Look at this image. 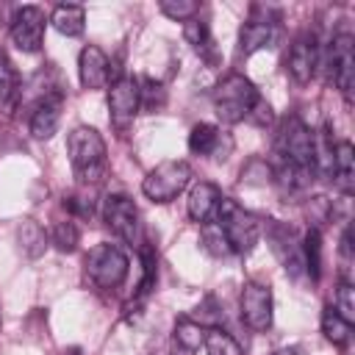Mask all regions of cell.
I'll list each match as a JSON object with an SVG mask.
<instances>
[{"label":"cell","mask_w":355,"mask_h":355,"mask_svg":"<svg viewBox=\"0 0 355 355\" xmlns=\"http://www.w3.org/2000/svg\"><path fill=\"white\" fill-rule=\"evenodd\" d=\"M67 155H69L72 172L80 186L103 183V178L108 172V150H105L103 136L94 128L78 125L67 139Z\"/></svg>","instance_id":"1"},{"label":"cell","mask_w":355,"mask_h":355,"mask_svg":"<svg viewBox=\"0 0 355 355\" xmlns=\"http://www.w3.org/2000/svg\"><path fill=\"white\" fill-rule=\"evenodd\" d=\"M258 100H261V94H258L255 83L239 72L225 75L214 89V111L225 125H236V122L247 119Z\"/></svg>","instance_id":"2"},{"label":"cell","mask_w":355,"mask_h":355,"mask_svg":"<svg viewBox=\"0 0 355 355\" xmlns=\"http://www.w3.org/2000/svg\"><path fill=\"white\" fill-rule=\"evenodd\" d=\"M216 225L230 247V252L236 255H250L261 239V222L255 214H250L247 208H241L236 200L222 197L219 208H216Z\"/></svg>","instance_id":"3"},{"label":"cell","mask_w":355,"mask_h":355,"mask_svg":"<svg viewBox=\"0 0 355 355\" xmlns=\"http://www.w3.org/2000/svg\"><path fill=\"white\" fill-rule=\"evenodd\" d=\"M275 155H277V164H286V166H297V169H305L311 175H316V164H313V133L311 128L300 119V116H286L277 128V136H275Z\"/></svg>","instance_id":"4"},{"label":"cell","mask_w":355,"mask_h":355,"mask_svg":"<svg viewBox=\"0 0 355 355\" xmlns=\"http://www.w3.org/2000/svg\"><path fill=\"white\" fill-rule=\"evenodd\" d=\"M352 44H355L352 33L347 28H341L327 42L324 55H319V64L324 67L327 83H336V89L344 94L347 103L352 100V86H355V50H352Z\"/></svg>","instance_id":"5"},{"label":"cell","mask_w":355,"mask_h":355,"mask_svg":"<svg viewBox=\"0 0 355 355\" xmlns=\"http://www.w3.org/2000/svg\"><path fill=\"white\" fill-rule=\"evenodd\" d=\"M191 180V166L186 161H161L158 166H153L144 180H141V191L147 200L153 202H172Z\"/></svg>","instance_id":"6"},{"label":"cell","mask_w":355,"mask_h":355,"mask_svg":"<svg viewBox=\"0 0 355 355\" xmlns=\"http://www.w3.org/2000/svg\"><path fill=\"white\" fill-rule=\"evenodd\" d=\"M128 255L114 247V244H97L89 250L86 261H83V272L86 277L97 286V288H116L125 283L128 277Z\"/></svg>","instance_id":"7"},{"label":"cell","mask_w":355,"mask_h":355,"mask_svg":"<svg viewBox=\"0 0 355 355\" xmlns=\"http://www.w3.org/2000/svg\"><path fill=\"white\" fill-rule=\"evenodd\" d=\"M277 19H280L277 8L263 6V3L250 6V17H247V22L241 25V33H239L241 55H252L255 50L269 47L277 39Z\"/></svg>","instance_id":"8"},{"label":"cell","mask_w":355,"mask_h":355,"mask_svg":"<svg viewBox=\"0 0 355 355\" xmlns=\"http://www.w3.org/2000/svg\"><path fill=\"white\" fill-rule=\"evenodd\" d=\"M103 222L116 239L128 244H136L141 236V216L136 202L128 194H108L103 200Z\"/></svg>","instance_id":"9"},{"label":"cell","mask_w":355,"mask_h":355,"mask_svg":"<svg viewBox=\"0 0 355 355\" xmlns=\"http://www.w3.org/2000/svg\"><path fill=\"white\" fill-rule=\"evenodd\" d=\"M239 305H241V322L255 330V333H263L272 327V288L266 283H258V280H250L244 283L241 288V297H239Z\"/></svg>","instance_id":"10"},{"label":"cell","mask_w":355,"mask_h":355,"mask_svg":"<svg viewBox=\"0 0 355 355\" xmlns=\"http://www.w3.org/2000/svg\"><path fill=\"white\" fill-rule=\"evenodd\" d=\"M319 39L313 31H302L294 36L291 47H288V55H286V72L294 78V83L305 86L313 80L316 75V67H319Z\"/></svg>","instance_id":"11"},{"label":"cell","mask_w":355,"mask_h":355,"mask_svg":"<svg viewBox=\"0 0 355 355\" xmlns=\"http://www.w3.org/2000/svg\"><path fill=\"white\" fill-rule=\"evenodd\" d=\"M47 17L39 6H22L11 19V42L22 53H36L44 42Z\"/></svg>","instance_id":"12"},{"label":"cell","mask_w":355,"mask_h":355,"mask_svg":"<svg viewBox=\"0 0 355 355\" xmlns=\"http://www.w3.org/2000/svg\"><path fill=\"white\" fill-rule=\"evenodd\" d=\"M141 103H139V83L136 78H114L111 89H108V111H111V122L116 128H128L133 122V116L139 114Z\"/></svg>","instance_id":"13"},{"label":"cell","mask_w":355,"mask_h":355,"mask_svg":"<svg viewBox=\"0 0 355 355\" xmlns=\"http://www.w3.org/2000/svg\"><path fill=\"white\" fill-rule=\"evenodd\" d=\"M269 241H272V250H275L277 261L283 263V269L291 277H300L305 272V263H302V244H300L294 227L272 222L269 225Z\"/></svg>","instance_id":"14"},{"label":"cell","mask_w":355,"mask_h":355,"mask_svg":"<svg viewBox=\"0 0 355 355\" xmlns=\"http://www.w3.org/2000/svg\"><path fill=\"white\" fill-rule=\"evenodd\" d=\"M78 75L83 89H103L111 80V61L97 44H86L78 58Z\"/></svg>","instance_id":"15"},{"label":"cell","mask_w":355,"mask_h":355,"mask_svg":"<svg viewBox=\"0 0 355 355\" xmlns=\"http://www.w3.org/2000/svg\"><path fill=\"white\" fill-rule=\"evenodd\" d=\"M222 202V191L208 183V180H200L191 191H189V216L197 222V225H208L216 219V208Z\"/></svg>","instance_id":"16"},{"label":"cell","mask_w":355,"mask_h":355,"mask_svg":"<svg viewBox=\"0 0 355 355\" xmlns=\"http://www.w3.org/2000/svg\"><path fill=\"white\" fill-rule=\"evenodd\" d=\"M333 183L347 197L355 191V147L347 139L336 141V153H333Z\"/></svg>","instance_id":"17"},{"label":"cell","mask_w":355,"mask_h":355,"mask_svg":"<svg viewBox=\"0 0 355 355\" xmlns=\"http://www.w3.org/2000/svg\"><path fill=\"white\" fill-rule=\"evenodd\" d=\"M58 122H61V97H44L33 114H31V133L33 139H50L55 130H58Z\"/></svg>","instance_id":"18"},{"label":"cell","mask_w":355,"mask_h":355,"mask_svg":"<svg viewBox=\"0 0 355 355\" xmlns=\"http://www.w3.org/2000/svg\"><path fill=\"white\" fill-rule=\"evenodd\" d=\"M50 25L61 36H80L86 28V8L78 3H58L50 14Z\"/></svg>","instance_id":"19"},{"label":"cell","mask_w":355,"mask_h":355,"mask_svg":"<svg viewBox=\"0 0 355 355\" xmlns=\"http://www.w3.org/2000/svg\"><path fill=\"white\" fill-rule=\"evenodd\" d=\"M205 338V327L197 324L194 319L183 316L175 322V333H172V355H194L200 349Z\"/></svg>","instance_id":"20"},{"label":"cell","mask_w":355,"mask_h":355,"mask_svg":"<svg viewBox=\"0 0 355 355\" xmlns=\"http://www.w3.org/2000/svg\"><path fill=\"white\" fill-rule=\"evenodd\" d=\"M47 241H50V236L44 233V227H42L39 222H33V219H22V222L17 225V244H19L22 255H28V258H39V255L44 252Z\"/></svg>","instance_id":"21"},{"label":"cell","mask_w":355,"mask_h":355,"mask_svg":"<svg viewBox=\"0 0 355 355\" xmlns=\"http://www.w3.org/2000/svg\"><path fill=\"white\" fill-rule=\"evenodd\" d=\"M322 333H324V338L330 341V344H336V347H347L349 344V338H352V324L344 319V316H338L336 313V308L333 305H327L324 311H322Z\"/></svg>","instance_id":"22"},{"label":"cell","mask_w":355,"mask_h":355,"mask_svg":"<svg viewBox=\"0 0 355 355\" xmlns=\"http://www.w3.org/2000/svg\"><path fill=\"white\" fill-rule=\"evenodd\" d=\"M219 128L211 125V122H197L189 133V150L197 153V155H214L219 150Z\"/></svg>","instance_id":"23"},{"label":"cell","mask_w":355,"mask_h":355,"mask_svg":"<svg viewBox=\"0 0 355 355\" xmlns=\"http://www.w3.org/2000/svg\"><path fill=\"white\" fill-rule=\"evenodd\" d=\"M302 263L311 280L322 277V230L316 227H308V233L302 236Z\"/></svg>","instance_id":"24"},{"label":"cell","mask_w":355,"mask_h":355,"mask_svg":"<svg viewBox=\"0 0 355 355\" xmlns=\"http://www.w3.org/2000/svg\"><path fill=\"white\" fill-rule=\"evenodd\" d=\"M141 266H144V275H141V280H139L136 302H141V300L155 288V277H158V255H155V247H150L147 241L141 244Z\"/></svg>","instance_id":"25"},{"label":"cell","mask_w":355,"mask_h":355,"mask_svg":"<svg viewBox=\"0 0 355 355\" xmlns=\"http://www.w3.org/2000/svg\"><path fill=\"white\" fill-rule=\"evenodd\" d=\"M202 347H205L208 355H241L239 341H236L230 333H225L222 327H211V330H205Z\"/></svg>","instance_id":"26"},{"label":"cell","mask_w":355,"mask_h":355,"mask_svg":"<svg viewBox=\"0 0 355 355\" xmlns=\"http://www.w3.org/2000/svg\"><path fill=\"white\" fill-rule=\"evenodd\" d=\"M183 36H186V42H189V44H191V47H194L200 55L211 53L214 39H211V28H208V22H205V19L194 17V19L183 22Z\"/></svg>","instance_id":"27"},{"label":"cell","mask_w":355,"mask_h":355,"mask_svg":"<svg viewBox=\"0 0 355 355\" xmlns=\"http://www.w3.org/2000/svg\"><path fill=\"white\" fill-rule=\"evenodd\" d=\"M50 244H55L58 252H75L78 244H80V233H78L75 222H69V219L55 222L53 233H50Z\"/></svg>","instance_id":"28"},{"label":"cell","mask_w":355,"mask_h":355,"mask_svg":"<svg viewBox=\"0 0 355 355\" xmlns=\"http://www.w3.org/2000/svg\"><path fill=\"white\" fill-rule=\"evenodd\" d=\"M136 83H139V103H141V108L155 111V108L164 105L166 92H164V83H161V80H153V78H136Z\"/></svg>","instance_id":"29"},{"label":"cell","mask_w":355,"mask_h":355,"mask_svg":"<svg viewBox=\"0 0 355 355\" xmlns=\"http://www.w3.org/2000/svg\"><path fill=\"white\" fill-rule=\"evenodd\" d=\"M161 14L178 22H189L200 14V3L197 0H161Z\"/></svg>","instance_id":"30"},{"label":"cell","mask_w":355,"mask_h":355,"mask_svg":"<svg viewBox=\"0 0 355 355\" xmlns=\"http://www.w3.org/2000/svg\"><path fill=\"white\" fill-rule=\"evenodd\" d=\"M189 319H194L197 324H202L205 330H211V327H219V324H222L225 313L219 311V305H216V300H214V297H205V300L197 305V311H194Z\"/></svg>","instance_id":"31"},{"label":"cell","mask_w":355,"mask_h":355,"mask_svg":"<svg viewBox=\"0 0 355 355\" xmlns=\"http://www.w3.org/2000/svg\"><path fill=\"white\" fill-rule=\"evenodd\" d=\"M17 86H19L17 69H14V64L8 61V55L0 50V103H8V100L17 94Z\"/></svg>","instance_id":"32"},{"label":"cell","mask_w":355,"mask_h":355,"mask_svg":"<svg viewBox=\"0 0 355 355\" xmlns=\"http://www.w3.org/2000/svg\"><path fill=\"white\" fill-rule=\"evenodd\" d=\"M336 313L338 316H344L349 324L355 322V288H352V283L349 280H341L338 283V288H336Z\"/></svg>","instance_id":"33"},{"label":"cell","mask_w":355,"mask_h":355,"mask_svg":"<svg viewBox=\"0 0 355 355\" xmlns=\"http://www.w3.org/2000/svg\"><path fill=\"white\" fill-rule=\"evenodd\" d=\"M202 241H205V250L214 252V255H227V252H230V247H227V241H225L219 225H211V222L202 225Z\"/></svg>","instance_id":"34"},{"label":"cell","mask_w":355,"mask_h":355,"mask_svg":"<svg viewBox=\"0 0 355 355\" xmlns=\"http://www.w3.org/2000/svg\"><path fill=\"white\" fill-rule=\"evenodd\" d=\"M64 208L75 216H92V200L80 197V194H67L64 197Z\"/></svg>","instance_id":"35"},{"label":"cell","mask_w":355,"mask_h":355,"mask_svg":"<svg viewBox=\"0 0 355 355\" xmlns=\"http://www.w3.org/2000/svg\"><path fill=\"white\" fill-rule=\"evenodd\" d=\"M247 119H252L255 125H269V122L275 119V116H272V105H269V103L261 97V100L255 103V108H252V114H250Z\"/></svg>","instance_id":"36"},{"label":"cell","mask_w":355,"mask_h":355,"mask_svg":"<svg viewBox=\"0 0 355 355\" xmlns=\"http://www.w3.org/2000/svg\"><path fill=\"white\" fill-rule=\"evenodd\" d=\"M341 255L344 261H352V227H347L341 236Z\"/></svg>","instance_id":"37"},{"label":"cell","mask_w":355,"mask_h":355,"mask_svg":"<svg viewBox=\"0 0 355 355\" xmlns=\"http://www.w3.org/2000/svg\"><path fill=\"white\" fill-rule=\"evenodd\" d=\"M275 355H305V349H302V347H283V349H277Z\"/></svg>","instance_id":"38"}]
</instances>
